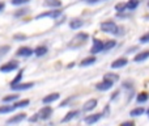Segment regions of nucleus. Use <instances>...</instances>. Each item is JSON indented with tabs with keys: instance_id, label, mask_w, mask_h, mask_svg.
Wrapping results in <instances>:
<instances>
[{
	"instance_id": "obj_1",
	"label": "nucleus",
	"mask_w": 149,
	"mask_h": 126,
	"mask_svg": "<svg viewBox=\"0 0 149 126\" xmlns=\"http://www.w3.org/2000/svg\"><path fill=\"white\" fill-rule=\"evenodd\" d=\"M100 29H101V32H103V33L113 34V36H115V37L116 36H123L124 34V29L122 28V26H119L116 23L111 21V20H107V21L101 23Z\"/></svg>"
},
{
	"instance_id": "obj_2",
	"label": "nucleus",
	"mask_w": 149,
	"mask_h": 126,
	"mask_svg": "<svg viewBox=\"0 0 149 126\" xmlns=\"http://www.w3.org/2000/svg\"><path fill=\"white\" fill-rule=\"evenodd\" d=\"M88 39H89V34L84 33V32H80V33H77L76 36L71 39V42H70L68 46H70L71 49H79V47L84 46V45L86 44Z\"/></svg>"
},
{
	"instance_id": "obj_3",
	"label": "nucleus",
	"mask_w": 149,
	"mask_h": 126,
	"mask_svg": "<svg viewBox=\"0 0 149 126\" xmlns=\"http://www.w3.org/2000/svg\"><path fill=\"white\" fill-rule=\"evenodd\" d=\"M63 16V12L62 9H50V11H46V12H42L39 15L36 16L37 20H41V18H52V20H58L59 17Z\"/></svg>"
},
{
	"instance_id": "obj_4",
	"label": "nucleus",
	"mask_w": 149,
	"mask_h": 126,
	"mask_svg": "<svg viewBox=\"0 0 149 126\" xmlns=\"http://www.w3.org/2000/svg\"><path fill=\"white\" fill-rule=\"evenodd\" d=\"M20 70V64H18L17 61H8V62L3 63L0 66V72L1 74H10L13 71H17Z\"/></svg>"
},
{
	"instance_id": "obj_5",
	"label": "nucleus",
	"mask_w": 149,
	"mask_h": 126,
	"mask_svg": "<svg viewBox=\"0 0 149 126\" xmlns=\"http://www.w3.org/2000/svg\"><path fill=\"white\" fill-rule=\"evenodd\" d=\"M37 114H38L39 121H49V120L52 117V114H54V109H52V106H50V105H43L38 111Z\"/></svg>"
},
{
	"instance_id": "obj_6",
	"label": "nucleus",
	"mask_w": 149,
	"mask_h": 126,
	"mask_svg": "<svg viewBox=\"0 0 149 126\" xmlns=\"http://www.w3.org/2000/svg\"><path fill=\"white\" fill-rule=\"evenodd\" d=\"M34 87V83L33 82H21L18 84H13V85H9L10 91L13 92H24V91H29Z\"/></svg>"
},
{
	"instance_id": "obj_7",
	"label": "nucleus",
	"mask_w": 149,
	"mask_h": 126,
	"mask_svg": "<svg viewBox=\"0 0 149 126\" xmlns=\"http://www.w3.org/2000/svg\"><path fill=\"white\" fill-rule=\"evenodd\" d=\"M103 42L102 39L100 38H93V44H92V47H90V55H97L100 53H103Z\"/></svg>"
},
{
	"instance_id": "obj_8",
	"label": "nucleus",
	"mask_w": 149,
	"mask_h": 126,
	"mask_svg": "<svg viewBox=\"0 0 149 126\" xmlns=\"http://www.w3.org/2000/svg\"><path fill=\"white\" fill-rule=\"evenodd\" d=\"M25 120H28V114L26 113H24V112H21V113H16V114H13L12 117H9V118L7 120V125H17V124L24 122Z\"/></svg>"
},
{
	"instance_id": "obj_9",
	"label": "nucleus",
	"mask_w": 149,
	"mask_h": 126,
	"mask_svg": "<svg viewBox=\"0 0 149 126\" xmlns=\"http://www.w3.org/2000/svg\"><path fill=\"white\" fill-rule=\"evenodd\" d=\"M97 106H98V100L97 99H89V100H86L84 104H82L81 111L84 112V113H92L93 111H95Z\"/></svg>"
},
{
	"instance_id": "obj_10",
	"label": "nucleus",
	"mask_w": 149,
	"mask_h": 126,
	"mask_svg": "<svg viewBox=\"0 0 149 126\" xmlns=\"http://www.w3.org/2000/svg\"><path fill=\"white\" fill-rule=\"evenodd\" d=\"M31 55H34V51L29 46H20L16 50V57L17 58H29Z\"/></svg>"
},
{
	"instance_id": "obj_11",
	"label": "nucleus",
	"mask_w": 149,
	"mask_h": 126,
	"mask_svg": "<svg viewBox=\"0 0 149 126\" xmlns=\"http://www.w3.org/2000/svg\"><path fill=\"white\" fill-rule=\"evenodd\" d=\"M80 113H81V111H79V109H72V111H70L62 120H60V124H68V122L73 121V120H76L77 117L80 116Z\"/></svg>"
},
{
	"instance_id": "obj_12",
	"label": "nucleus",
	"mask_w": 149,
	"mask_h": 126,
	"mask_svg": "<svg viewBox=\"0 0 149 126\" xmlns=\"http://www.w3.org/2000/svg\"><path fill=\"white\" fill-rule=\"evenodd\" d=\"M102 117H103L102 113H90V114H88V116H85L82 121L86 125H94V124H97Z\"/></svg>"
},
{
	"instance_id": "obj_13",
	"label": "nucleus",
	"mask_w": 149,
	"mask_h": 126,
	"mask_svg": "<svg viewBox=\"0 0 149 126\" xmlns=\"http://www.w3.org/2000/svg\"><path fill=\"white\" fill-rule=\"evenodd\" d=\"M115 84H113L111 82H107V80H101V82H98L97 84H95V89L100 91V92H107V91H110L111 88L114 87Z\"/></svg>"
},
{
	"instance_id": "obj_14",
	"label": "nucleus",
	"mask_w": 149,
	"mask_h": 126,
	"mask_svg": "<svg viewBox=\"0 0 149 126\" xmlns=\"http://www.w3.org/2000/svg\"><path fill=\"white\" fill-rule=\"evenodd\" d=\"M60 99V93L54 92V93H49L42 99V104L43 105H50V104H54L55 101H58Z\"/></svg>"
},
{
	"instance_id": "obj_15",
	"label": "nucleus",
	"mask_w": 149,
	"mask_h": 126,
	"mask_svg": "<svg viewBox=\"0 0 149 126\" xmlns=\"http://www.w3.org/2000/svg\"><path fill=\"white\" fill-rule=\"evenodd\" d=\"M128 64V59L124 57H120V58H116L115 61H113L111 63V68L113 70H119V68H123Z\"/></svg>"
},
{
	"instance_id": "obj_16",
	"label": "nucleus",
	"mask_w": 149,
	"mask_h": 126,
	"mask_svg": "<svg viewBox=\"0 0 149 126\" xmlns=\"http://www.w3.org/2000/svg\"><path fill=\"white\" fill-rule=\"evenodd\" d=\"M149 58V50H143V51H137L136 55L134 57L135 63H143Z\"/></svg>"
},
{
	"instance_id": "obj_17",
	"label": "nucleus",
	"mask_w": 149,
	"mask_h": 126,
	"mask_svg": "<svg viewBox=\"0 0 149 126\" xmlns=\"http://www.w3.org/2000/svg\"><path fill=\"white\" fill-rule=\"evenodd\" d=\"M33 51H34V55H36L37 58H42L49 53V47H47L46 45H38V46H36L33 49Z\"/></svg>"
},
{
	"instance_id": "obj_18",
	"label": "nucleus",
	"mask_w": 149,
	"mask_h": 126,
	"mask_svg": "<svg viewBox=\"0 0 149 126\" xmlns=\"http://www.w3.org/2000/svg\"><path fill=\"white\" fill-rule=\"evenodd\" d=\"M43 5L50 8V9H59V8H62L63 3L62 0H45Z\"/></svg>"
},
{
	"instance_id": "obj_19",
	"label": "nucleus",
	"mask_w": 149,
	"mask_h": 126,
	"mask_svg": "<svg viewBox=\"0 0 149 126\" xmlns=\"http://www.w3.org/2000/svg\"><path fill=\"white\" fill-rule=\"evenodd\" d=\"M84 25H85V21L82 18H72L70 21V29H72V30H79Z\"/></svg>"
},
{
	"instance_id": "obj_20",
	"label": "nucleus",
	"mask_w": 149,
	"mask_h": 126,
	"mask_svg": "<svg viewBox=\"0 0 149 126\" xmlns=\"http://www.w3.org/2000/svg\"><path fill=\"white\" fill-rule=\"evenodd\" d=\"M102 79L107 80V82H111L113 84H116V83L120 80V76H119L118 74H115V72H106V74L103 75Z\"/></svg>"
},
{
	"instance_id": "obj_21",
	"label": "nucleus",
	"mask_w": 149,
	"mask_h": 126,
	"mask_svg": "<svg viewBox=\"0 0 149 126\" xmlns=\"http://www.w3.org/2000/svg\"><path fill=\"white\" fill-rule=\"evenodd\" d=\"M94 63H97V57H94V55H90V57L84 58V59H82L81 62L79 63V66L80 67H90V66H93Z\"/></svg>"
},
{
	"instance_id": "obj_22",
	"label": "nucleus",
	"mask_w": 149,
	"mask_h": 126,
	"mask_svg": "<svg viewBox=\"0 0 149 126\" xmlns=\"http://www.w3.org/2000/svg\"><path fill=\"white\" fill-rule=\"evenodd\" d=\"M144 113H145V108H143L141 105L135 106L134 109H131V111H130V116H131L132 118H137V117H141Z\"/></svg>"
},
{
	"instance_id": "obj_23",
	"label": "nucleus",
	"mask_w": 149,
	"mask_h": 126,
	"mask_svg": "<svg viewBox=\"0 0 149 126\" xmlns=\"http://www.w3.org/2000/svg\"><path fill=\"white\" fill-rule=\"evenodd\" d=\"M135 100H136V103H139V104H145V103H148V100H149V93L145 92V91H143V92H139L136 96H135Z\"/></svg>"
},
{
	"instance_id": "obj_24",
	"label": "nucleus",
	"mask_w": 149,
	"mask_h": 126,
	"mask_svg": "<svg viewBox=\"0 0 149 126\" xmlns=\"http://www.w3.org/2000/svg\"><path fill=\"white\" fill-rule=\"evenodd\" d=\"M15 111L16 108L13 104H3V105H0V114H9L13 113Z\"/></svg>"
},
{
	"instance_id": "obj_25",
	"label": "nucleus",
	"mask_w": 149,
	"mask_h": 126,
	"mask_svg": "<svg viewBox=\"0 0 149 126\" xmlns=\"http://www.w3.org/2000/svg\"><path fill=\"white\" fill-rule=\"evenodd\" d=\"M76 100H77V96H76V95L70 96V97L64 99V100H63L62 103L59 104V108H67V106H71Z\"/></svg>"
},
{
	"instance_id": "obj_26",
	"label": "nucleus",
	"mask_w": 149,
	"mask_h": 126,
	"mask_svg": "<svg viewBox=\"0 0 149 126\" xmlns=\"http://www.w3.org/2000/svg\"><path fill=\"white\" fill-rule=\"evenodd\" d=\"M18 100H20V97L17 93H12V95H7L3 97V104H15Z\"/></svg>"
},
{
	"instance_id": "obj_27",
	"label": "nucleus",
	"mask_w": 149,
	"mask_h": 126,
	"mask_svg": "<svg viewBox=\"0 0 149 126\" xmlns=\"http://www.w3.org/2000/svg\"><path fill=\"white\" fill-rule=\"evenodd\" d=\"M13 105H15L16 109H25V108H28V106L30 105V100H29V99H22V100L16 101Z\"/></svg>"
},
{
	"instance_id": "obj_28",
	"label": "nucleus",
	"mask_w": 149,
	"mask_h": 126,
	"mask_svg": "<svg viewBox=\"0 0 149 126\" xmlns=\"http://www.w3.org/2000/svg\"><path fill=\"white\" fill-rule=\"evenodd\" d=\"M115 46H116V41H115V39H107V41L103 42V53L110 51V50H113Z\"/></svg>"
},
{
	"instance_id": "obj_29",
	"label": "nucleus",
	"mask_w": 149,
	"mask_h": 126,
	"mask_svg": "<svg viewBox=\"0 0 149 126\" xmlns=\"http://www.w3.org/2000/svg\"><path fill=\"white\" fill-rule=\"evenodd\" d=\"M114 9H115L116 13H119V15H122V13H126L127 12V3H116L115 7H114Z\"/></svg>"
},
{
	"instance_id": "obj_30",
	"label": "nucleus",
	"mask_w": 149,
	"mask_h": 126,
	"mask_svg": "<svg viewBox=\"0 0 149 126\" xmlns=\"http://www.w3.org/2000/svg\"><path fill=\"white\" fill-rule=\"evenodd\" d=\"M22 77H24V70H18L17 75L15 76V79L9 83V85H13V84H18V83L22 82Z\"/></svg>"
},
{
	"instance_id": "obj_31",
	"label": "nucleus",
	"mask_w": 149,
	"mask_h": 126,
	"mask_svg": "<svg viewBox=\"0 0 149 126\" xmlns=\"http://www.w3.org/2000/svg\"><path fill=\"white\" fill-rule=\"evenodd\" d=\"M139 5H140V0H128V1H127V9L135 11Z\"/></svg>"
},
{
	"instance_id": "obj_32",
	"label": "nucleus",
	"mask_w": 149,
	"mask_h": 126,
	"mask_svg": "<svg viewBox=\"0 0 149 126\" xmlns=\"http://www.w3.org/2000/svg\"><path fill=\"white\" fill-rule=\"evenodd\" d=\"M29 8H20V9H17L15 12V17H24L25 15H28L29 13Z\"/></svg>"
},
{
	"instance_id": "obj_33",
	"label": "nucleus",
	"mask_w": 149,
	"mask_h": 126,
	"mask_svg": "<svg viewBox=\"0 0 149 126\" xmlns=\"http://www.w3.org/2000/svg\"><path fill=\"white\" fill-rule=\"evenodd\" d=\"M30 3V0H10V4L15 7H22V5Z\"/></svg>"
},
{
	"instance_id": "obj_34",
	"label": "nucleus",
	"mask_w": 149,
	"mask_h": 126,
	"mask_svg": "<svg viewBox=\"0 0 149 126\" xmlns=\"http://www.w3.org/2000/svg\"><path fill=\"white\" fill-rule=\"evenodd\" d=\"M139 42L141 45H145V44H149V32L148 33H144L141 37L139 38Z\"/></svg>"
},
{
	"instance_id": "obj_35",
	"label": "nucleus",
	"mask_w": 149,
	"mask_h": 126,
	"mask_svg": "<svg viewBox=\"0 0 149 126\" xmlns=\"http://www.w3.org/2000/svg\"><path fill=\"white\" fill-rule=\"evenodd\" d=\"M10 50V46L9 45H3V46H0V55H5L8 54Z\"/></svg>"
},
{
	"instance_id": "obj_36",
	"label": "nucleus",
	"mask_w": 149,
	"mask_h": 126,
	"mask_svg": "<svg viewBox=\"0 0 149 126\" xmlns=\"http://www.w3.org/2000/svg\"><path fill=\"white\" fill-rule=\"evenodd\" d=\"M122 87H123L124 89H128V91H134V85L131 84V82H123V84H122Z\"/></svg>"
},
{
	"instance_id": "obj_37",
	"label": "nucleus",
	"mask_w": 149,
	"mask_h": 126,
	"mask_svg": "<svg viewBox=\"0 0 149 126\" xmlns=\"http://www.w3.org/2000/svg\"><path fill=\"white\" fill-rule=\"evenodd\" d=\"M110 105H106L105 106V108H103V111L102 112H101V113H102V116L103 117H109V116H110Z\"/></svg>"
},
{
	"instance_id": "obj_38",
	"label": "nucleus",
	"mask_w": 149,
	"mask_h": 126,
	"mask_svg": "<svg viewBox=\"0 0 149 126\" xmlns=\"http://www.w3.org/2000/svg\"><path fill=\"white\" fill-rule=\"evenodd\" d=\"M13 39H15V41H25L26 36L25 34H15V36H13Z\"/></svg>"
},
{
	"instance_id": "obj_39",
	"label": "nucleus",
	"mask_w": 149,
	"mask_h": 126,
	"mask_svg": "<svg viewBox=\"0 0 149 126\" xmlns=\"http://www.w3.org/2000/svg\"><path fill=\"white\" fill-rule=\"evenodd\" d=\"M28 121L30 122V124H36V122H38L39 121V118H38V114H33V117H28Z\"/></svg>"
},
{
	"instance_id": "obj_40",
	"label": "nucleus",
	"mask_w": 149,
	"mask_h": 126,
	"mask_svg": "<svg viewBox=\"0 0 149 126\" xmlns=\"http://www.w3.org/2000/svg\"><path fill=\"white\" fill-rule=\"evenodd\" d=\"M81 1L86 3V4H89V5H94V4H97V3L103 1V0H81Z\"/></svg>"
},
{
	"instance_id": "obj_41",
	"label": "nucleus",
	"mask_w": 149,
	"mask_h": 126,
	"mask_svg": "<svg viewBox=\"0 0 149 126\" xmlns=\"http://www.w3.org/2000/svg\"><path fill=\"white\" fill-rule=\"evenodd\" d=\"M119 95H120V91H114V92L111 93L110 100H111V101H114L115 99H118V97H119Z\"/></svg>"
},
{
	"instance_id": "obj_42",
	"label": "nucleus",
	"mask_w": 149,
	"mask_h": 126,
	"mask_svg": "<svg viewBox=\"0 0 149 126\" xmlns=\"http://www.w3.org/2000/svg\"><path fill=\"white\" fill-rule=\"evenodd\" d=\"M119 126H136V124H135L134 121H130L128 120V121H123Z\"/></svg>"
},
{
	"instance_id": "obj_43",
	"label": "nucleus",
	"mask_w": 149,
	"mask_h": 126,
	"mask_svg": "<svg viewBox=\"0 0 149 126\" xmlns=\"http://www.w3.org/2000/svg\"><path fill=\"white\" fill-rule=\"evenodd\" d=\"M137 53V46H134V47H130L128 50H127V54H132V53Z\"/></svg>"
},
{
	"instance_id": "obj_44",
	"label": "nucleus",
	"mask_w": 149,
	"mask_h": 126,
	"mask_svg": "<svg viewBox=\"0 0 149 126\" xmlns=\"http://www.w3.org/2000/svg\"><path fill=\"white\" fill-rule=\"evenodd\" d=\"M4 8H5V4L3 1H0V12H1V11H4Z\"/></svg>"
},
{
	"instance_id": "obj_45",
	"label": "nucleus",
	"mask_w": 149,
	"mask_h": 126,
	"mask_svg": "<svg viewBox=\"0 0 149 126\" xmlns=\"http://www.w3.org/2000/svg\"><path fill=\"white\" fill-rule=\"evenodd\" d=\"M145 113H147V116H148V118H149V108L145 109Z\"/></svg>"
},
{
	"instance_id": "obj_46",
	"label": "nucleus",
	"mask_w": 149,
	"mask_h": 126,
	"mask_svg": "<svg viewBox=\"0 0 149 126\" xmlns=\"http://www.w3.org/2000/svg\"><path fill=\"white\" fill-rule=\"evenodd\" d=\"M148 7H149V1H148Z\"/></svg>"
},
{
	"instance_id": "obj_47",
	"label": "nucleus",
	"mask_w": 149,
	"mask_h": 126,
	"mask_svg": "<svg viewBox=\"0 0 149 126\" xmlns=\"http://www.w3.org/2000/svg\"><path fill=\"white\" fill-rule=\"evenodd\" d=\"M103 1H105V0H103Z\"/></svg>"
}]
</instances>
